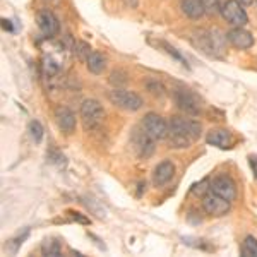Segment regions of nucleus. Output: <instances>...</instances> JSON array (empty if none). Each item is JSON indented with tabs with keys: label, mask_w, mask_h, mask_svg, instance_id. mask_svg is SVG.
<instances>
[{
	"label": "nucleus",
	"mask_w": 257,
	"mask_h": 257,
	"mask_svg": "<svg viewBox=\"0 0 257 257\" xmlns=\"http://www.w3.org/2000/svg\"><path fill=\"white\" fill-rule=\"evenodd\" d=\"M168 139L172 143V148L177 149H187L190 144L196 143L202 134V125L201 122L194 118H185V117H175L170 118L168 122Z\"/></svg>",
	"instance_id": "nucleus-1"
},
{
	"label": "nucleus",
	"mask_w": 257,
	"mask_h": 257,
	"mask_svg": "<svg viewBox=\"0 0 257 257\" xmlns=\"http://www.w3.org/2000/svg\"><path fill=\"white\" fill-rule=\"evenodd\" d=\"M192 43L209 57H221L225 52V40L216 30H194Z\"/></svg>",
	"instance_id": "nucleus-2"
},
{
	"label": "nucleus",
	"mask_w": 257,
	"mask_h": 257,
	"mask_svg": "<svg viewBox=\"0 0 257 257\" xmlns=\"http://www.w3.org/2000/svg\"><path fill=\"white\" fill-rule=\"evenodd\" d=\"M173 99L178 108L192 117H199L202 113V99L194 91L187 88H177L173 91Z\"/></svg>",
	"instance_id": "nucleus-3"
},
{
	"label": "nucleus",
	"mask_w": 257,
	"mask_h": 257,
	"mask_svg": "<svg viewBox=\"0 0 257 257\" xmlns=\"http://www.w3.org/2000/svg\"><path fill=\"white\" fill-rule=\"evenodd\" d=\"M81 118L88 131L98 128L103 123V120H105L103 105L99 101H96V99H86L81 105Z\"/></svg>",
	"instance_id": "nucleus-4"
},
{
	"label": "nucleus",
	"mask_w": 257,
	"mask_h": 257,
	"mask_svg": "<svg viewBox=\"0 0 257 257\" xmlns=\"http://www.w3.org/2000/svg\"><path fill=\"white\" fill-rule=\"evenodd\" d=\"M132 148H134L136 155L139 156L141 160H148L155 155L156 151V146H155V139L148 134L144 128H136L132 132Z\"/></svg>",
	"instance_id": "nucleus-5"
},
{
	"label": "nucleus",
	"mask_w": 257,
	"mask_h": 257,
	"mask_svg": "<svg viewBox=\"0 0 257 257\" xmlns=\"http://www.w3.org/2000/svg\"><path fill=\"white\" fill-rule=\"evenodd\" d=\"M110 99L122 110L127 111H138L143 106V98L139 96L134 91H127V89H113L110 93Z\"/></svg>",
	"instance_id": "nucleus-6"
},
{
	"label": "nucleus",
	"mask_w": 257,
	"mask_h": 257,
	"mask_svg": "<svg viewBox=\"0 0 257 257\" xmlns=\"http://www.w3.org/2000/svg\"><path fill=\"white\" fill-rule=\"evenodd\" d=\"M143 128L151 136L155 141H161L168 138V123L163 117H160L158 113H148L143 118Z\"/></svg>",
	"instance_id": "nucleus-7"
},
{
	"label": "nucleus",
	"mask_w": 257,
	"mask_h": 257,
	"mask_svg": "<svg viewBox=\"0 0 257 257\" xmlns=\"http://www.w3.org/2000/svg\"><path fill=\"white\" fill-rule=\"evenodd\" d=\"M221 14L226 19V23H230L235 28H243L248 23L245 9H243L238 0H228L225 6H223Z\"/></svg>",
	"instance_id": "nucleus-8"
},
{
	"label": "nucleus",
	"mask_w": 257,
	"mask_h": 257,
	"mask_svg": "<svg viewBox=\"0 0 257 257\" xmlns=\"http://www.w3.org/2000/svg\"><path fill=\"white\" fill-rule=\"evenodd\" d=\"M202 208H204L206 213L211 214V216H223V214H226L228 211H230L231 206H230V201H226L225 197L211 192L202 197Z\"/></svg>",
	"instance_id": "nucleus-9"
},
{
	"label": "nucleus",
	"mask_w": 257,
	"mask_h": 257,
	"mask_svg": "<svg viewBox=\"0 0 257 257\" xmlns=\"http://www.w3.org/2000/svg\"><path fill=\"white\" fill-rule=\"evenodd\" d=\"M36 23H38V28L45 38H55L57 33H59V21L47 9L40 11L36 14Z\"/></svg>",
	"instance_id": "nucleus-10"
},
{
	"label": "nucleus",
	"mask_w": 257,
	"mask_h": 257,
	"mask_svg": "<svg viewBox=\"0 0 257 257\" xmlns=\"http://www.w3.org/2000/svg\"><path fill=\"white\" fill-rule=\"evenodd\" d=\"M211 192L225 197L226 201H230V202L237 197V187H235V182L226 175H219L211 182Z\"/></svg>",
	"instance_id": "nucleus-11"
},
{
	"label": "nucleus",
	"mask_w": 257,
	"mask_h": 257,
	"mask_svg": "<svg viewBox=\"0 0 257 257\" xmlns=\"http://www.w3.org/2000/svg\"><path fill=\"white\" fill-rule=\"evenodd\" d=\"M206 141H208V144H211V146H216L221 149H230L235 144L233 134L230 131H226V128H214V131L208 132Z\"/></svg>",
	"instance_id": "nucleus-12"
},
{
	"label": "nucleus",
	"mask_w": 257,
	"mask_h": 257,
	"mask_svg": "<svg viewBox=\"0 0 257 257\" xmlns=\"http://www.w3.org/2000/svg\"><path fill=\"white\" fill-rule=\"evenodd\" d=\"M173 177H175V165L170 160H165L160 165H156L155 172H153V184L156 187H163Z\"/></svg>",
	"instance_id": "nucleus-13"
},
{
	"label": "nucleus",
	"mask_w": 257,
	"mask_h": 257,
	"mask_svg": "<svg viewBox=\"0 0 257 257\" xmlns=\"http://www.w3.org/2000/svg\"><path fill=\"white\" fill-rule=\"evenodd\" d=\"M55 120H57V125H59V128L64 134H72L76 131V123H77L76 115L67 106H59L55 110Z\"/></svg>",
	"instance_id": "nucleus-14"
},
{
	"label": "nucleus",
	"mask_w": 257,
	"mask_h": 257,
	"mask_svg": "<svg viewBox=\"0 0 257 257\" xmlns=\"http://www.w3.org/2000/svg\"><path fill=\"white\" fill-rule=\"evenodd\" d=\"M226 40L230 41V45H233L238 50H248L254 45V36L252 33L245 31L243 28H233L231 31H228Z\"/></svg>",
	"instance_id": "nucleus-15"
},
{
	"label": "nucleus",
	"mask_w": 257,
	"mask_h": 257,
	"mask_svg": "<svg viewBox=\"0 0 257 257\" xmlns=\"http://www.w3.org/2000/svg\"><path fill=\"white\" fill-rule=\"evenodd\" d=\"M180 7H182V12H184L189 19H201L202 16L206 14L201 0H182Z\"/></svg>",
	"instance_id": "nucleus-16"
},
{
	"label": "nucleus",
	"mask_w": 257,
	"mask_h": 257,
	"mask_svg": "<svg viewBox=\"0 0 257 257\" xmlns=\"http://www.w3.org/2000/svg\"><path fill=\"white\" fill-rule=\"evenodd\" d=\"M86 64H88V69L91 74H101L103 70L106 69V57L103 55L101 52H91V55L88 57V60H86Z\"/></svg>",
	"instance_id": "nucleus-17"
},
{
	"label": "nucleus",
	"mask_w": 257,
	"mask_h": 257,
	"mask_svg": "<svg viewBox=\"0 0 257 257\" xmlns=\"http://www.w3.org/2000/svg\"><path fill=\"white\" fill-rule=\"evenodd\" d=\"M41 250H43V254L48 255V257L60 255V242H59V240H55V238H50V240H47V242L43 243Z\"/></svg>",
	"instance_id": "nucleus-18"
},
{
	"label": "nucleus",
	"mask_w": 257,
	"mask_h": 257,
	"mask_svg": "<svg viewBox=\"0 0 257 257\" xmlns=\"http://www.w3.org/2000/svg\"><path fill=\"white\" fill-rule=\"evenodd\" d=\"M242 255H247V257H257V240L248 235V237L243 240V245H242Z\"/></svg>",
	"instance_id": "nucleus-19"
},
{
	"label": "nucleus",
	"mask_w": 257,
	"mask_h": 257,
	"mask_svg": "<svg viewBox=\"0 0 257 257\" xmlns=\"http://www.w3.org/2000/svg\"><path fill=\"white\" fill-rule=\"evenodd\" d=\"M30 136L31 139L35 141L36 144H40L41 141H43V136H45V128L43 125L38 122V120H33V122L30 123Z\"/></svg>",
	"instance_id": "nucleus-20"
},
{
	"label": "nucleus",
	"mask_w": 257,
	"mask_h": 257,
	"mask_svg": "<svg viewBox=\"0 0 257 257\" xmlns=\"http://www.w3.org/2000/svg\"><path fill=\"white\" fill-rule=\"evenodd\" d=\"M146 89H148L151 94H158V96H161V94H165V86L161 84L160 81H156V79H149V81H146Z\"/></svg>",
	"instance_id": "nucleus-21"
},
{
	"label": "nucleus",
	"mask_w": 257,
	"mask_h": 257,
	"mask_svg": "<svg viewBox=\"0 0 257 257\" xmlns=\"http://www.w3.org/2000/svg\"><path fill=\"white\" fill-rule=\"evenodd\" d=\"M202 2V7H204V12L209 16H214L218 14L219 11V0H201Z\"/></svg>",
	"instance_id": "nucleus-22"
},
{
	"label": "nucleus",
	"mask_w": 257,
	"mask_h": 257,
	"mask_svg": "<svg viewBox=\"0 0 257 257\" xmlns=\"http://www.w3.org/2000/svg\"><path fill=\"white\" fill-rule=\"evenodd\" d=\"M110 82L115 86H123L127 82V74L123 72V70H115L110 76Z\"/></svg>",
	"instance_id": "nucleus-23"
},
{
	"label": "nucleus",
	"mask_w": 257,
	"mask_h": 257,
	"mask_svg": "<svg viewBox=\"0 0 257 257\" xmlns=\"http://www.w3.org/2000/svg\"><path fill=\"white\" fill-rule=\"evenodd\" d=\"M76 52H77V55H79V59L81 60H88V57L91 55V48H89V45L88 43H84V41H81V43H77V47H76Z\"/></svg>",
	"instance_id": "nucleus-24"
},
{
	"label": "nucleus",
	"mask_w": 257,
	"mask_h": 257,
	"mask_svg": "<svg viewBox=\"0 0 257 257\" xmlns=\"http://www.w3.org/2000/svg\"><path fill=\"white\" fill-rule=\"evenodd\" d=\"M250 167H252V172H254V175L257 178V160H254V158L250 160Z\"/></svg>",
	"instance_id": "nucleus-25"
},
{
	"label": "nucleus",
	"mask_w": 257,
	"mask_h": 257,
	"mask_svg": "<svg viewBox=\"0 0 257 257\" xmlns=\"http://www.w3.org/2000/svg\"><path fill=\"white\" fill-rule=\"evenodd\" d=\"M240 4H242V6H252V4H254V0H238Z\"/></svg>",
	"instance_id": "nucleus-26"
}]
</instances>
